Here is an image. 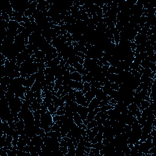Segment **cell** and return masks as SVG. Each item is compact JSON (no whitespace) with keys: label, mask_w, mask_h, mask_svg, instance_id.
Segmentation results:
<instances>
[{"label":"cell","mask_w":156,"mask_h":156,"mask_svg":"<svg viewBox=\"0 0 156 156\" xmlns=\"http://www.w3.org/2000/svg\"><path fill=\"white\" fill-rule=\"evenodd\" d=\"M71 79L73 81H78V82H82V76L80 73H79L77 71L73 72L71 73Z\"/></svg>","instance_id":"3"},{"label":"cell","mask_w":156,"mask_h":156,"mask_svg":"<svg viewBox=\"0 0 156 156\" xmlns=\"http://www.w3.org/2000/svg\"><path fill=\"white\" fill-rule=\"evenodd\" d=\"M89 110L88 107L81 106V105H78L77 106V113L80 115L81 117V118L83 121H84L87 119V117L88 115V114H89Z\"/></svg>","instance_id":"1"},{"label":"cell","mask_w":156,"mask_h":156,"mask_svg":"<svg viewBox=\"0 0 156 156\" xmlns=\"http://www.w3.org/2000/svg\"><path fill=\"white\" fill-rule=\"evenodd\" d=\"M100 102L101 101L99 100H98L96 98H94L89 102V106H88L87 107L88 109H89V112L94 110L95 109L98 108V107H99Z\"/></svg>","instance_id":"2"},{"label":"cell","mask_w":156,"mask_h":156,"mask_svg":"<svg viewBox=\"0 0 156 156\" xmlns=\"http://www.w3.org/2000/svg\"><path fill=\"white\" fill-rule=\"evenodd\" d=\"M150 102H149L148 101H146V100H141L140 102V110L141 112H142L144 109L146 108H147L150 105Z\"/></svg>","instance_id":"4"}]
</instances>
